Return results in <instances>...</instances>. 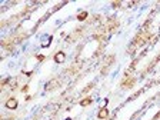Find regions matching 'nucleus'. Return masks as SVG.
<instances>
[{"label": "nucleus", "mask_w": 160, "mask_h": 120, "mask_svg": "<svg viewBox=\"0 0 160 120\" xmlns=\"http://www.w3.org/2000/svg\"><path fill=\"white\" fill-rule=\"evenodd\" d=\"M16 106H17V102H16V99H10L9 102L6 103V107H7V109H15Z\"/></svg>", "instance_id": "f257e3e1"}, {"label": "nucleus", "mask_w": 160, "mask_h": 120, "mask_svg": "<svg viewBox=\"0 0 160 120\" xmlns=\"http://www.w3.org/2000/svg\"><path fill=\"white\" fill-rule=\"evenodd\" d=\"M54 60H56L57 63H62V62H64V54H63V53H59V54H56Z\"/></svg>", "instance_id": "f03ea898"}, {"label": "nucleus", "mask_w": 160, "mask_h": 120, "mask_svg": "<svg viewBox=\"0 0 160 120\" xmlns=\"http://www.w3.org/2000/svg\"><path fill=\"white\" fill-rule=\"evenodd\" d=\"M99 116H100V117H106V116H107V112H106V109H103V110H102V112L99 113Z\"/></svg>", "instance_id": "7ed1b4c3"}, {"label": "nucleus", "mask_w": 160, "mask_h": 120, "mask_svg": "<svg viewBox=\"0 0 160 120\" xmlns=\"http://www.w3.org/2000/svg\"><path fill=\"white\" fill-rule=\"evenodd\" d=\"M90 102H91L90 99H86V100H83V102H82V106H87V104H90Z\"/></svg>", "instance_id": "20e7f679"}]
</instances>
